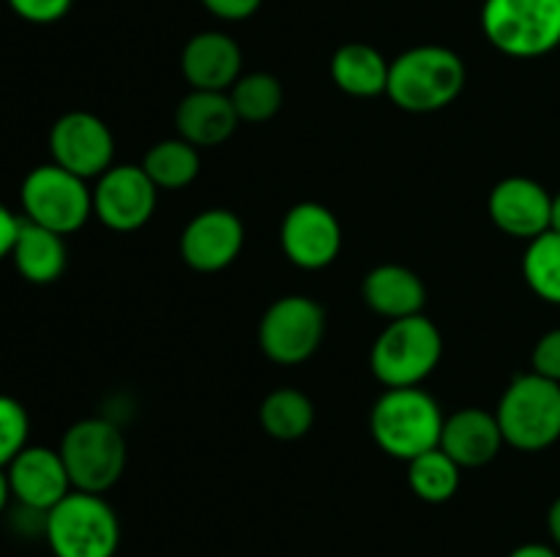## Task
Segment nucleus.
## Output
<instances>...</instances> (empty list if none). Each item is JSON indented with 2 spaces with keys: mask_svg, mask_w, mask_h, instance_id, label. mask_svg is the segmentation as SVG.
<instances>
[{
  "mask_svg": "<svg viewBox=\"0 0 560 557\" xmlns=\"http://www.w3.org/2000/svg\"><path fill=\"white\" fill-rule=\"evenodd\" d=\"M468 82L465 60L441 44H419L392 60L386 96L394 107L413 115L446 109Z\"/></svg>",
  "mask_w": 560,
  "mask_h": 557,
  "instance_id": "nucleus-1",
  "label": "nucleus"
},
{
  "mask_svg": "<svg viewBox=\"0 0 560 557\" xmlns=\"http://www.w3.org/2000/svg\"><path fill=\"white\" fill-rule=\"evenodd\" d=\"M443 420L438 399L421 386L386 388L370 410V435L383 453L408 464L441 446Z\"/></svg>",
  "mask_w": 560,
  "mask_h": 557,
  "instance_id": "nucleus-2",
  "label": "nucleus"
},
{
  "mask_svg": "<svg viewBox=\"0 0 560 557\" xmlns=\"http://www.w3.org/2000/svg\"><path fill=\"white\" fill-rule=\"evenodd\" d=\"M443 358L441 328L427 315L386 322L370 349V369L386 388L421 386Z\"/></svg>",
  "mask_w": 560,
  "mask_h": 557,
  "instance_id": "nucleus-3",
  "label": "nucleus"
},
{
  "mask_svg": "<svg viewBox=\"0 0 560 557\" xmlns=\"http://www.w3.org/2000/svg\"><path fill=\"white\" fill-rule=\"evenodd\" d=\"M44 538L55 557H115L120 522L104 495L71 489L44 513Z\"/></svg>",
  "mask_w": 560,
  "mask_h": 557,
  "instance_id": "nucleus-4",
  "label": "nucleus"
},
{
  "mask_svg": "<svg viewBox=\"0 0 560 557\" xmlns=\"http://www.w3.org/2000/svg\"><path fill=\"white\" fill-rule=\"evenodd\" d=\"M506 446L517 451H545L560 440V382L528 371L517 375L495 407Z\"/></svg>",
  "mask_w": 560,
  "mask_h": 557,
  "instance_id": "nucleus-5",
  "label": "nucleus"
},
{
  "mask_svg": "<svg viewBox=\"0 0 560 557\" xmlns=\"http://www.w3.org/2000/svg\"><path fill=\"white\" fill-rule=\"evenodd\" d=\"M481 31L509 58H541L560 47V0H485Z\"/></svg>",
  "mask_w": 560,
  "mask_h": 557,
  "instance_id": "nucleus-6",
  "label": "nucleus"
},
{
  "mask_svg": "<svg viewBox=\"0 0 560 557\" xmlns=\"http://www.w3.org/2000/svg\"><path fill=\"white\" fill-rule=\"evenodd\" d=\"M77 491L104 495L120 481L129 459L126 437L109 418H82L66 429L58 446Z\"/></svg>",
  "mask_w": 560,
  "mask_h": 557,
  "instance_id": "nucleus-7",
  "label": "nucleus"
},
{
  "mask_svg": "<svg viewBox=\"0 0 560 557\" xmlns=\"http://www.w3.org/2000/svg\"><path fill=\"white\" fill-rule=\"evenodd\" d=\"M22 213L27 222L42 224L58 235H71L93 216V189L88 180L55 162L38 164L20 186Z\"/></svg>",
  "mask_w": 560,
  "mask_h": 557,
  "instance_id": "nucleus-8",
  "label": "nucleus"
},
{
  "mask_svg": "<svg viewBox=\"0 0 560 557\" xmlns=\"http://www.w3.org/2000/svg\"><path fill=\"white\" fill-rule=\"evenodd\" d=\"M326 336V309L310 295H282L257 325L262 355L279 366H299L320 349Z\"/></svg>",
  "mask_w": 560,
  "mask_h": 557,
  "instance_id": "nucleus-9",
  "label": "nucleus"
},
{
  "mask_svg": "<svg viewBox=\"0 0 560 557\" xmlns=\"http://www.w3.org/2000/svg\"><path fill=\"white\" fill-rule=\"evenodd\" d=\"M159 189L140 164H113L93 186V216L113 233H137L156 213Z\"/></svg>",
  "mask_w": 560,
  "mask_h": 557,
  "instance_id": "nucleus-10",
  "label": "nucleus"
},
{
  "mask_svg": "<svg viewBox=\"0 0 560 557\" xmlns=\"http://www.w3.org/2000/svg\"><path fill=\"white\" fill-rule=\"evenodd\" d=\"M49 156L80 178H102L115 164V137L98 115L71 109L49 129Z\"/></svg>",
  "mask_w": 560,
  "mask_h": 557,
  "instance_id": "nucleus-11",
  "label": "nucleus"
},
{
  "mask_svg": "<svg viewBox=\"0 0 560 557\" xmlns=\"http://www.w3.org/2000/svg\"><path fill=\"white\" fill-rule=\"evenodd\" d=\"M342 224L323 202H299L290 208L279 227L284 257L301 271H323L342 251Z\"/></svg>",
  "mask_w": 560,
  "mask_h": 557,
  "instance_id": "nucleus-12",
  "label": "nucleus"
},
{
  "mask_svg": "<svg viewBox=\"0 0 560 557\" xmlns=\"http://www.w3.org/2000/svg\"><path fill=\"white\" fill-rule=\"evenodd\" d=\"M246 229L238 213L228 208L200 211L180 233V257L197 273H219L244 251Z\"/></svg>",
  "mask_w": 560,
  "mask_h": 557,
  "instance_id": "nucleus-13",
  "label": "nucleus"
},
{
  "mask_svg": "<svg viewBox=\"0 0 560 557\" xmlns=\"http://www.w3.org/2000/svg\"><path fill=\"white\" fill-rule=\"evenodd\" d=\"M552 194L534 178L512 175L492 186L487 213L509 238L534 240L550 229Z\"/></svg>",
  "mask_w": 560,
  "mask_h": 557,
  "instance_id": "nucleus-14",
  "label": "nucleus"
},
{
  "mask_svg": "<svg viewBox=\"0 0 560 557\" xmlns=\"http://www.w3.org/2000/svg\"><path fill=\"white\" fill-rule=\"evenodd\" d=\"M5 473L14 500L33 513H47L74 489L60 451L47 446H25Z\"/></svg>",
  "mask_w": 560,
  "mask_h": 557,
  "instance_id": "nucleus-15",
  "label": "nucleus"
},
{
  "mask_svg": "<svg viewBox=\"0 0 560 557\" xmlns=\"http://www.w3.org/2000/svg\"><path fill=\"white\" fill-rule=\"evenodd\" d=\"M180 71L191 91L228 93L244 74V52L228 33L202 31L186 42L180 52Z\"/></svg>",
  "mask_w": 560,
  "mask_h": 557,
  "instance_id": "nucleus-16",
  "label": "nucleus"
},
{
  "mask_svg": "<svg viewBox=\"0 0 560 557\" xmlns=\"http://www.w3.org/2000/svg\"><path fill=\"white\" fill-rule=\"evenodd\" d=\"M503 440L498 415L481 407H463L454 415H446L441 431V448L459 464L463 470L485 467L495 462Z\"/></svg>",
  "mask_w": 560,
  "mask_h": 557,
  "instance_id": "nucleus-17",
  "label": "nucleus"
},
{
  "mask_svg": "<svg viewBox=\"0 0 560 557\" xmlns=\"http://www.w3.org/2000/svg\"><path fill=\"white\" fill-rule=\"evenodd\" d=\"M238 112H235L230 93L222 91H191L180 98L175 107V129L178 137L202 151V147H219L238 129Z\"/></svg>",
  "mask_w": 560,
  "mask_h": 557,
  "instance_id": "nucleus-18",
  "label": "nucleus"
},
{
  "mask_svg": "<svg viewBox=\"0 0 560 557\" xmlns=\"http://www.w3.org/2000/svg\"><path fill=\"white\" fill-rule=\"evenodd\" d=\"M361 298H364L366 309L392 322L402 320V317L424 315L427 287L413 268L399 265V262H383L364 276Z\"/></svg>",
  "mask_w": 560,
  "mask_h": 557,
  "instance_id": "nucleus-19",
  "label": "nucleus"
},
{
  "mask_svg": "<svg viewBox=\"0 0 560 557\" xmlns=\"http://www.w3.org/2000/svg\"><path fill=\"white\" fill-rule=\"evenodd\" d=\"M11 260H14L16 273L25 282L52 284L63 276L69 249H66L63 235L22 218L20 235H16L14 249H11Z\"/></svg>",
  "mask_w": 560,
  "mask_h": 557,
  "instance_id": "nucleus-20",
  "label": "nucleus"
},
{
  "mask_svg": "<svg viewBox=\"0 0 560 557\" xmlns=\"http://www.w3.org/2000/svg\"><path fill=\"white\" fill-rule=\"evenodd\" d=\"M388 69L392 60L364 42L342 44L331 58L334 85L353 98L383 96L388 87Z\"/></svg>",
  "mask_w": 560,
  "mask_h": 557,
  "instance_id": "nucleus-21",
  "label": "nucleus"
},
{
  "mask_svg": "<svg viewBox=\"0 0 560 557\" xmlns=\"http://www.w3.org/2000/svg\"><path fill=\"white\" fill-rule=\"evenodd\" d=\"M260 426L279 442H295L315 426V404L299 388H277L260 402Z\"/></svg>",
  "mask_w": 560,
  "mask_h": 557,
  "instance_id": "nucleus-22",
  "label": "nucleus"
},
{
  "mask_svg": "<svg viewBox=\"0 0 560 557\" xmlns=\"http://www.w3.org/2000/svg\"><path fill=\"white\" fill-rule=\"evenodd\" d=\"M140 167L145 169L159 191H178L195 183L200 175V151L184 137H170V140H159L156 145L148 147Z\"/></svg>",
  "mask_w": 560,
  "mask_h": 557,
  "instance_id": "nucleus-23",
  "label": "nucleus"
},
{
  "mask_svg": "<svg viewBox=\"0 0 560 557\" xmlns=\"http://www.w3.org/2000/svg\"><path fill=\"white\" fill-rule=\"evenodd\" d=\"M459 481H463V467L441 446L408 462V486L419 500L432 506L452 500L459 489Z\"/></svg>",
  "mask_w": 560,
  "mask_h": 557,
  "instance_id": "nucleus-24",
  "label": "nucleus"
},
{
  "mask_svg": "<svg viewBox=\"0 0 560 557\" xmlns=\"http://www.w3.org/2000/svg\"><path fill=\"white\" fill-rule=\"evenodd\" d=\"M228 93L241 123H268L284 104L282 82L268 71L241 74Z\"/></svg>",
  "mask_w": 560,
  "mask_h": 557,
  "instance_id": "nucleus-25",
  "label": "nucleus"
},
{
  "mask_svg": "<svg viewBox=\"0 0 560 557\" xmlns=\"http://www.w3.org/2000/svg\"><path fill=\"white\" fill-rule=\"evenodd\" d=\"M525 284L547 304L560 306V235L547 229L539 238L528 240L523 257Z\"/></svg>",
  "mask_w": 560,
  "mask_h": 557,
  "instance_id": "nucleus-26",
  "label": "nucleus"
},
{
  "mask_svg": "<svg viewBox=\"0 0 560 557\" xmlns=\"http://www.w3.org/2000/svg\"><path fill=\"white\" fill-rule=\"evenodd\" d=\"M31 418L22 402L0 393V467H9L16 453L27 446Z\"/></svg>",
  "mask_w": 560,
  "mask_h": 557,
  "instance_id": "nucleus-27",
  "label": "nucleus"
},
{
  "mask_svg": "<svg viewBox=\"0 0 560 557\" xmlns=\"http://www.w3.org/2000/svg\"><path fill=\"white\" fill-rule=\"evenodd\" d=\"M11 11L33 25H52L71 11L74 0H9Z\"/></svg>",
  "mask_w": 560,
  "mask_h": 557,
  "instance_id": "nucleus-28",
  "label": "nucleus"
},
{
  "mask_svg": "<svg viewBox=\"0 0 560 557\" xmlns=\"http://www.w3.org/2000/svg\"><path fill=\"white\" fill-rule=\"evenodd\" d=\"M530 366H534L530 371H536V375L560 382V328H552V331H547L536 342L534 355H530Z\"/></svg>",
  "mask_w": 560,
  "mask_h": 557,
  "instance_id": "nucleus-29",
  "label": "nucleus"
},
{
  "mask_svg": "<svg viewBox=\"0 0 560 557\" xmlns=\"http://www.w3.org/2000/svg\"><path fill=\"white\" fill-rule=\"evenodd\" d=\"M208 14L224 22H244L260 11L262 0H200Z\"/></svg>",
  "mask_w": 560,
  "mask_h": 557,
  "instance_id": "nucleus-30",
  "label": "nucleus"
},
{
  "mask_svg": "<svg viewBox=\"0 0 560 557\" xmlns=\"http://www.w3.org/2000/svg\"><path fill=\"white\" fill-rule=\"evenodd\" d=\"M22 218H16L9 208L0 202V260L11 257V249H14V240L20 235Z\"/></svg>",
  "mask_w": 560,
  "mask_h": 557,
  "instance_id": "nucleus-31",
  "label": "nucleus"
},
{
  "mask_svg": "<svg viewBox=\"0 0 560 557\" xmlns=\"http://www.w3.org/2000/svg\"><path fill=\"white\" fill-rule=\"evenodd\" d=\"M509 557H560V552L556 546H547V544H523L517 546Z\"/></svg>",
  "mask_w": 560,
  "mask_h": 557,
  "instance_id": "nucleus-32",
  "label": "nucleus"
},
{
  "mask_svg": "<svg viewBox=\"0 0 560 557\" xmlns=\"http://www.w3.org/2000/svg\"><path fill=\"white\" fill-rule=\"evenodd\" d=\"M547 530H550V538L556 544V549L560 552V497L550 506L547 511Z\"/></svg>",
  "mask_w": 560,
  "mask_h": 557,
  "instance_id": "nucleus-33",
  "label": "nucleus"
},
{
  "mask_svg": "<svg viewBox=\"0 0 560 557\" xmlns=\"http://www.w3.org/2000/svg\"><path fill=\"white\" fill-rule=\"evenodd\" d=\"M9 500H14V495H11L9 473H5V467H0V513L9 508Z\"/></svg>",
  "mask_w": 560,
  "mask_h": 557,
  "instance_id": "nucleus-34",
  "label": "nucleus"
},
{
  "mask_svg": "<svg viewBox=\"0 0 560 557\" xmlns=\"http://www.w3.org/2000/svg\"><path fill=\"white\" fill-rule=\"evenodd\" d=\"M550 229L560 235V191L552 194V208H550Z\"/></svg>",
  "mask_w": 560,
  "mask_h": 557,
  "instance_id": "nucleus-35",
  "label": "nucleus"
}]
</instances>
